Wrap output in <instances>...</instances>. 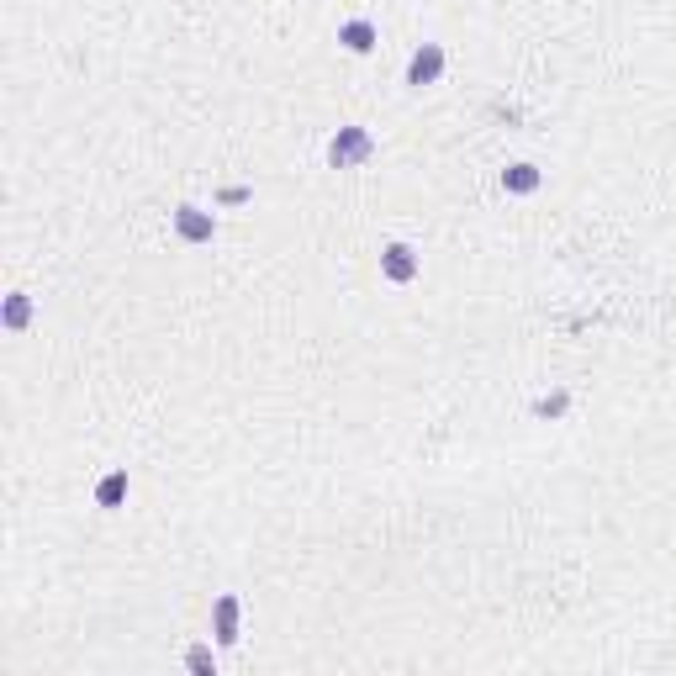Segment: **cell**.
Instances as JSON below:
<instances>
[{
	"label": "cell",
	"mask_w": 676,
	"mask_h": 676,
	"mask_svg": "<svg viewBox=\"0 0 676 676\" xmlns=\"http://www.w3.org/2000/svg\"><path fill=\"white\" fill-rule=\"evenodd\" d=\"M566 402H571L566 391H555V397H544V402H539V412H544V418H555V412H566Z\"/></svg>",
	"instance_id": "11"
},
{
	"label": "cell",
	"mask_w": 676,
	"mask_h": 676,
	"mask_svg": "<svg viewBox=\"0 0 676 676\" xmlns=\"http://www.w3.org/2000/svg\"><path fill=\"white\" fill-rule=\"evenodd\" d=\"M185 666L201 671V676H206V671H217V661H212V650H206V645H196L191 655H185Z\"/></svg>",
	"instance_id": "10"
},
{
	"label": "cell",
	"mask_w": 676,
	"mask_h": 676,
	"mask_svg": "<svg viewBox=\"0 0 676 676\" xmlns=\"http://www.w3.org/2000/svg\"><path fill=\"white\" fill-rule=\"evenodd\" d=\"M0 323H6L11 333H22L32 323V302H27V291H11L6 296V312H0Z\"/></svg>",
	"instance_id": "9"
},
{
	"label": "cell",
	"mask_w": 676,
	"mask_h": 676,
	"mask_svg": "<svg viewBox=\"0 0 676 676\" xmlns=\"http://www.w3.org/2000/svg\"><path fill=\"white\" fill-rule=\"evenodd\" d=\"M122 497H127V471H106L96 481V507H122Z\"/></svg>",
	"instance_id": "8"
},
{
	"label": "cell",
	"mask_w": 676,
	"mask_h": 676,
	"mask_svg": "<svg viewBox=\"0 0 676 676\" xmlns=\"http://www.w3.org/2000/svg\"><path fill=\"white\" fill-rule=\"evenodd\" d=\"M338 43H344L349 53H370L375 48V22H365V16H354V22L338 27Z\"/></svg>",
	"instance_id": "7"
},
{
	"label": "cell",
	"mask_w": 676,
	"mask_h": 676,
	"mask_svg": "<svg viewBox=\"0 0 676 676\" xmlns=\"http://www.w3.org/2000/svg\"><path fill=\"white\" fill-rule=\"evenodd\" d=\"M222 201L238 206V201H249V191H243V185H228V191H222Z\"/></svg>",
	"instance_id": "12"
},
{
	"label": "cell",
	"mask_w": 676,
	"mask_h": 676,
	"mask_svg": "<svg viewBox=\"0 0 676 676\" xmlns=\"http://www.w3.org/2000/svg\"><path fill=\"white\" fill-rule=\"evenodd\" d=\"M418 270H423V259H418V249H412V243H386V249H381V275L391 280V286H407V280H418Z\"/></svg>",
	"instance_id": "3"
},
{
	"label": "cell",
	"mask_w": 676,
	"mask_h": 676,
	"mask_svg": "<svg viewBox=\"0 0 676 676\" xmlns=\"http://www.w3.org/2000/svg\"><path fill=\"white\" fill-rule=\"evenodd\" d=\"M238 624H243V603L233 592H222L217 603H212V640L228 650V645H238Z\"/></svg>",
	"instance_id": "5"
},
{
	"label": "cell",
	"mask_w": 676,
	"mask_h": 676,
	"mask_svg": "<svg viewBox=\"0 0 676 676\" xmlns=\"http://www.w3.org/2000/svg\"><path fill=\"white\" fill-rule=\"evenodd\" d=\"M539 180H544V175H539L534 164H507V169H502V191H507V196H534Z\"/></svg>",
	"instance_id": "6"
},
{
	"label": "cell",
	"mask_w": 676,
	"mask_h": 676,
	"mask_svg": "<svg viewBox=\"0 0 676 676\" xmlns=\"http://www.w3.org/2000/svg\"><path fill=\"white\" fill-rule=\"evenodd\" d=\"M439 74H444V48H439V43L412 48V59H407V85H412V90L439 85Z\"/></svg>",
	"instance_id": "4"
},
{
	"label": "cell",
	"mask_w": 676,
	"mask_h": 676,
	"mask_svg": "<svg viewBox=\"0 0 676 676\" xmlns=\"http://www.w3.org/2000/svg\"><path fill=\"white\" fill-rule=\"evenodd\" d=\"M370 154H375V138L365 133V127H338L333 143H328V164L333 169H360Z\"/></svg>",
	"instance_id": "1"
},
{
	"label": "cell",
	"mask_w": 676,
	"mask_h": 676,
	"mask_svg": "<svg viewBox=\"0 0 676 676\" xmlns=\"http://www.w3.org/2000/svg\"><path fill=\"white\" fill-rule=\"evenodd\" d=\"M175 233H180L185 243H212V238H217V212H206V206L185 201V206H175Z\"/></svg>",
	"instance_id": "2"
}]
</instances>
